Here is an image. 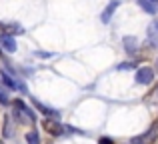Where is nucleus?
Returning <instances> with one entry per match:
<instances>
[{
    "label": "nucleus",
    "instance_id": "f257e3e1",
    "mask_svg": "<svg viewBox=\"0 0 158 144\" xmlns=\"http://www.w3.org/2000/svg\"><path fill=\"white\" fill-rule=\"evenodd\" d=\"M10 106H12L10 118L14 120V124H36L38 116H36L34 108H30L22 98H14L10 102Z\"/></svg>",
    "mask_w": 158,
    "mask_h": 144
},
{
    "label": "nucleus",
    "instance_id": "f03ea898",
    "mask_svg": "<svg viewBox=\"0 0 158 144\" xmlns=\"http://www.w3.org/2000/svg\"><path fill=\"white\" fill-rule=\"evenodd\" d=\"M156 80V70L152 66H140L134 70V84L138 86H150Z\"/></svg>",
    "mask_w": 158,
    "mask_h": 144
},
{
    "label": "nucleus",
    "instance_id": "7ed1b4c3",
    "mask_svg": "<svg viewBox=\"0 0 158 144\" xmlns=\"http://www.w3.org/2000/svg\"><path fill=\"white\" fill-rule=\"evenodd\" d=\"M42 128L46 134H50L54 138H60L66 134V124H62L58 118H42Z\"/></svg>",
    "mask_w": 158,
    "mask_h": 144
},
{
    "label": "nucleus",
    "instance_id": "20e7f679",
    "mask_svg": "<svg viewBox=\"0 0 158 144\" xmlns=\"http://www.w3.org/2000/svg\"><path fill=\"white\" fill-rule=\"evenodd\" d=\"M156 138H158V122H154L144 134L130 138V144H156Z\"/></svg>",
    "mask_w": 158,
    "mask_h": 144
},
{
    "label": "nucleus",
    "instance_id": "39448f33",
    "mask_svg": "<svg viewBox=\"0 0 158 144\" xmlns=\"http://www.w3.org/2000/svg\"><path fill=\"white\" fill-rule=\"evenodd\" d=\"M30 102H32V106H34V110H38L44 118H58V120H60V110H56V108H52V106L44 104V102L38 100L36 96H30Z\"/></svg>",
    "mask_w": 158,
    "mask_h": 144
},
{
    "label": "nucleus",
    "instance_id": "423d86ee",
    "mask_svg": "<svg viewBox=\"0 0 158 144\" xmlns=\"http://www.w3.org/2000/svg\"><path fill=\"white\" fill-rule=\"evenodd\" d=\"M20 78H22V76H12L10 72H6L4 68H0V84H2L4 88L12 90V92H18Z\"/></svg>",
    "mask_w": 158,
    "mask_h": 144
},
{
    "label": "nucleus",
    "instance_id": "0eeeda50",
    "mask_svg": "<svg viewBox=\"0 0 158 144\" xmlns=\"http://www.w3.org/2000/svg\"><path fill=\"white\" fill-rule=\"evenodd\" d=\"M0 48L6 50L8 54H14L18 50V42H16L14 34H8V32H0Z\"/></svg>",
    "mask_w": 158,
    "mask_h": 144
},
{
    "label": "nucleus",
    "instance_id": "6e6552de",
    "mask_svg": "<svg viewBox=\"0 0 158 144\" xmlns=\"http://www.w3.org/2000/svg\"><path fill=\"white\" fill-rule=\"evenodd\" d=\"M122 48H124V52H126L128 56H136V54L140 52V42H138V38H136V36H132V34L122 36Z\"/></svg>",
    "mask_w": 158,
    "mask_h": 144
},
{
    "label": "nucleus",
    "instance_id": "1a4fd4ad",
    "mask_svg": "<svg viewBox=\"0 0 158 144\" xmlns=\"http://www.w3.org/2000/svg\"><path fill=\"white\" fill-rule=\"evenodd\" d=\"M120 6H122V0H108V4L104 6V10H102V14H100V22L108 24L112 20V16H114V12L118 10Z\"/></svg>",
    "mask_w": 158,
    "mask_h": 144
},
{
    "label": "nucleus",
    "instance_id": "9d476101",
    "mask_svg": "<svg viewBox=\"0 0 158 144\" xmlns=\"http://www.w3.org/2000/svg\"><path fill=\"white\" fill-rule=\"evenodd\" d=\"M146 46L158 48V18H154L146 28Z\"/></svg>",
    "mask_w": 158,
    "mask_h": 144
},
{
    "label": "nucleus",
    "instance_id": "9b49d317",
    "mask_svg": "<svg viewBox=\"0 0 158 144\" xmlns=\"http://www.w3.org/2000/svg\"><path fill=\"white\" fill-rule=\"evenodd\" d=\"M0 32H8V34H14V36H22L24 34V26L20 22H14V20H8V22H2V20H0Z\"/></svg>",
    "mask_w": 158,
    "mask_h": 144
},
{
    "label": "nucleus",
    "instance_id": "f8f14e48",
    "mask_svg": "<svg viewBox=\"0 0 158 144\" xmlns=\"http://www.w3.org/2000/svg\"><path fill=\"white\" fill-rule=\"evenodd\" d=\"M134 2L138 4L140 10L146 12V14H150V16L158 14V2H152V0H134Z\"/></svg>",
    "mask_w": 158,
    "mask_h": 144
},
{
    "label": "nucleus",
    "instance_id": "ddd939ff",
    "mask_svg": "<svg viewBox=\"0 0 158 144\" xmlns=\"http://www.w3.org/2000/svg\"><path fill=\"white\" fill-rule=\"evenodd\" d=\"M14 120H12L10 116H4V124H2V136L4 138H12L14 136Z\"/></svg>",
    "mask_w": 158,
    "mask_h": 144
},
{
    "label": "nucleus",
    "instance_id": "4468645a",
    "mask_svg": "<svg viewBox=\"0 0 158 144\" xmlns=\"http://www.w3.org/2000/svg\"><path fill=\"white\" fill-rule=\"evenodd\" d=\"M24 140H26V144H42V140H40V134L38 130H28L26 136H24Z\"/></svg>",
    "mask_w": 158,
    "mask_h": 144
},
{
    "label": "nucleus",
    "instance_id": "2eb2a0df",
    "mask_svg": "<svg viewBox=\"0 0 158 144\" xmlns=\"http://www.w3.org/2000/svg\"><path fill=\"white\" fill-rule=\"evenodd\" d=\"M136 68H138V64L134 60H124V62L116 64V70H136Z\"/></svg>",
    "mask_w": 158,
    "mask_h": 144
},
{
    "label": "nucleus",
    "instance_id": "dca6fc26",
    "mask_svg": "<svg viewBox=\"0 0 158 144\" xmlns=\"http://www.w3.org/2000/svg\"><path fill=\"white\" fill-rule=\"evenodd\" d=\"M8 92H10V90H8V88H4V86H0V104H2V106H8V104H10V94H8Z\"/></svg>",
    "mask_w": 158,
    "mask_h": 144
},
{
    "label": "nucleus",
    "instance_id": "f3484780",
    "mask_svg": "<svg viewBox=\"0 0 158 144\" xmlns=\"http://www.w3.org/2000/svg\"><path fill=\"white\" fill-rule=\"evenodd\" d=\"M32 54L36 56V58H42V60H48V58H54V52H46V50H34Z\"/></svg>",
    "mask_w": 158,
    "mask_h": 144
},
{
    "label": "nucleus",
    "instance_id": "a211bd4d",
    "mask_svg": "<svg viewBox=\"0 0 158 144\" xmlns=\"http://www.w3.org/2000/svg\"><path fill=\"white\" fill-rule=\"evenodd\" d=\"M98 144H116V142L112 136H102V138H98Z\"/></svg>",
    "mask_w": 158,
    "mask_h": 144
},
{
    "label": "nucleus",
    "instance_id": "6ab92c4d",
    "mask_svg": "<svg viewBox=\"0 0 158 144\" xmlns=\"http://www.w3.org/2000/svg\"><path fill=\"white\" fill-rule=\"evenodd\" d=\"M156 74H158V58H156Z\"/></svg>",
    "mask_w": 158,
    "mask_h": 144
},
{
    "label": "nucleus",
    "instance_id": "aec40b11",
    "mask_svg": "<svg viewBox=\"0 0 158 144\" xmlns=\"http://www.w3.org/2000/svg\"><path fill=\"white\" fill-rule=\"evenodd\" d=\"M0 144H4V140H0Z\"/></svg>",
    "mask_w": 158,
    "mask_h": 144
},
{
    "label": "nucleus",
    "instance_id": "412c9836",
    "mask_svg": "<svg viewBox=\"0 0 158 144\" xmlns=\"http://www.w3.org/2000/svg\"><path fill=\"white\" fill-rule=\"evenodd\" d=\"M152 2H158V0H152Z\"/></svg>",
    "mask_w": 158,
    "mask_h": 144
}]
</instances>
